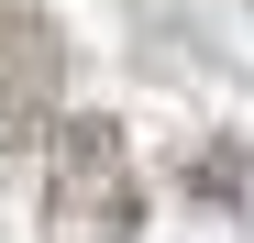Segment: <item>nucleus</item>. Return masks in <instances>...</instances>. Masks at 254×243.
<instances>
[{
	"instance_id": "2",
	"label": "nucleus",
	"mask_w": 254,
	"mask_h": 243,
	"mask_svg": "<svg viewBox=\"0 0 254 243\" xmlns=\"http://www.w3.org/2000/svg\"><path fill=\"white\" fill-rule=\"evenodd\" d=\"M56 100H66V33L45 11H0V155L45 144L56 133Z\"/></svg>"
},
{
	"instance_id": "1",
	"label": "nucleus",
	"mask_w": 254,
	"mask_h": 243,
	"mask_svg": "<svg viewBox=\"0 0 254 243\" xmlns=\"http://www.w3.org/2000/svg\"><path fill=\"white\" fill-rule=\"evenodd\" d=\"M45 243H144V177L111 111L45 133Z\"/></svg>"
},
{
	"instance_id": "3",
	"label": "nucleus",
	"mask_w": 254,
	"mask_h": 243,
	"mask_svg": "<svg viewBox=\"0 0 254 243\" xmlns=\"http://www.w3.org/2000/svg\"><path fill=\"white\" fill-rule=\"evenodd\" d=\"M177 199H199L210 221H254V144H232V133L177 144Z\"/></svg>"
}]
</instances>
